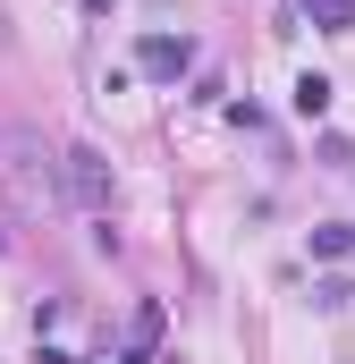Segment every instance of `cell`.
<instances>
[{
	"label": "cell",
	"mask_w": 355,
	"mask_h": 364,
	"mask_svg": "<svg viewBox=\"0 0 355 364\" xmlns=\"http://www.w3.org/2000/svg\"><path fill=\"white\" fill-rule=\"evenodd\" d=\"M110 161L93 144H60V203H85V212H110Z\"/></svg>",
	"instance_id": "7a4b0ae2"
},
{
	"label": "cell",
	"mask_w": 355,
	"mask_h": 364,
	"mask_svg": "<svg viewBox=\"0 0 355 364\" xmlns=\"http://www.w3.org/2000/svg\"><path fill=\"white\" fill-rule=\"evenodd\" d=\"M305 17H313L322 34H347V26H355V0H305Z\"/></svg>",
	"instance_id": "277c9868"
},
{
	"label": "cell",
	"mask_w": 355,
	"mask_h": 364,
	"mask_svg": "<svg viewBox=\"0 0 355 364\" xmlns=\"http://www.w3.org/2000/svg\"><path fill=\"white\" fill-rule=\"evenodd\" d=\"M136 68H144L153 85H178V77L195 68V43H186V34H144V43H136Z\"/></svg>",
	"instance_id": "3957f363"
},
{
	"label": "cell",
	"mask_w": 355,
	"mask_h": 364,
	"mask_svg": "<svg viewBox=\"0 0 355 364\" xmlns=\"http://www.w3.org/2000/svg\"><path fill=\"white\" fill-rule=\"evenodd\" d=\"M355 246V229H313V255H322V263H330V255H347Z\"/></svg>",
	"instance_id": "8992f818"
},
{
	"label": "cell",
	"mask_w": 355,
	"mask_h": 364,
	"mask_svg": "<svg viewBox=\"0 0 355 364\" xmlns=\"http://www.w3.org/2000/svg\"><path fill=\"white\" fill-rule=\"evenodd\" d=\"M0 186H9L26 212H51V203H60V153H51L34 127H9V136H0Z\"/></svg>",
	"instance_id": "6da1fadb"
},
{
	"label": "cell",
	"mask_w": 355,
	"mask_h": 364,
	"mask_svg": "<svg viewBox=\"0 0 355 364\" xmlns=\"http://www.w3.org/2000/svg\"><path fill=\"white\" fill-rule=\"evenodd\" d=\"M296 110H305V119H322V110H330V77H313V68H305V77H296Z\"/></svg>",
	"instance_id": "5b68a950"
}]
</instances>
